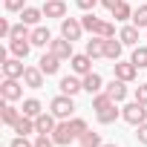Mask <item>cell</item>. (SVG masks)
Wrapping results in <instances>:
<instances>
[{
  "label": "cell",
  "instance_id": "ab89813d",
  "mask_svg": "<svg viewBox=\"0 0 147 147\" xmlns=\"http://www.w3.org/2000/svg\"><path fill=\"white\" fill-rule=\"evenodd\" d=\"M75 3H78V6L84 9V12H92V9H95V6L101 3V0H75Z\"/></svg>",
  "mask_w": 147,
  "mask_h": 147
},
{
  "label": "cell",
  "instance_id": "cb8c5ba5",
  "mask_svg": "<svg viewBox=\"0 0 147 147\" xmlns=\"http://www.w3.org/2000/svg\"><path fill=\"white\" fill-rule=\"evenodd\" d=\"M118 38H121L124 46H138V26H124L118 32Z\"/></svg>",
  "mask_w": 147,
  "mask_h": 147
},
{
  "label": "cell",
  "instance_id": "d590c367",
  "mask_svg": "<svg viewBox=\"0 0 147 147\" xmlns=\"http://www.w3.org/2000/svg\"><path fill=\"white\" fill-rule=\"evenodd\" d=\"M98 35H101V38H115V26H113V23H107V20H101Z\"/></svg>",
  "mask_w": 147,
  "mask_h": 147
},
{
  "label": "cell",
  "instance_id": "52a82bcc",
  "mask_svg": "<svg viewBox=\"0 0 147 147\" xmlns=\"http://www.w3.org/2000/svg\"><path fill=\"white\" fill-rule=\"evenodd\" d=\"M69 63H72V72H75V75H90V72H92V58L84 52V55H72L69 58Z\"/></svg>",
  "mask_w": 147,
  "mask_h": 147
},
{
  "label": "cell",
  "instance_id": "603a6c76",
  "mask_svg": "<svg viewBox=\"0 0 147 147\" xmlns=\"http://www.w3.org/2000/svg\"><path fill=\"white\" fill-rule=\"evenodd\" d=\"M95 115H98V124H113L115 118H121V110H118L115 104H110V107H104V110H95Z\"/></svg>",
  "mask_w": 147,
  "mask_h": 147
},
{
  "label": "cell",
  "instance_id": "ffe728a7",
  "mask_svg": "<svg viewBox=\"0 0 147 147\" xmlns=\"http://www.w3.org/2000/svg\"><path fill=\"white\" fill-rule=\"evenodd\" d=\"M121 49H124L121 38H118V40H115V38H107V43H104V58H110V61H121Z\"/></svg>",
  "mask_w": 147,
  "mask_h": 147
},
{
  "label": "cell",
  "instance_id": "1f68e13d",
  "mask_svg": "<svg viewBox=\"0 0 147 147\" xmlns=\"http://www.w3.org/2000/svg\"><path fill=\"white\" fill-rule=\"evenodd\" d=\"M133 26H138V29H147V6H138V9L133 12Z\"/></svg>",
  "mask_w": 147,
  "mask_h": 147
},
{
  "label": "cell",
  "instance_id": "836d02e7",
  "mask_svg": "<svg viewBox=\"0 0 147 147\" xmlns=\"http://www.w3.org/2000/svg\"><path fill=\"white\" fill-rule=\"evenodd\" d=\"M35 147H55V138H52L49 133H38V138H35Z\"/></svg>",
  "mask_w": 147,
  "mask_h": 147
},
{
  "label": "cell",
  "instance_id": "3957f363",
  "mask_svg": "<svg viewBox=\"0 0 147 147\" xmlns=\"http://www.w3.org/2000/svg\"><path fill=\"white\" fill-rule=\"evenodd\" d=\"M0 95H3V101H18V98H23V87H20V78H3Z\"/></svg>",
  "mask_w": 147,
  "mask_h": 147
},
{
  "label": "cell",
  "instance_id": "2e32d148",
  "mask_svg": "<svg viewBox=\"0 0 147 147\" xmlns=\"http://www.w3.org/2000/svg\"><path fill=\"white\" fill-rule=\"evenodd\" d=\"M104 43H107V38H101V35H92L90 40H87V55L95 61V58H104Z\"/></svg>",
  "mask_w": 147,
  "mask_h": 147
},
{
  "label": "cell",
  "instance_id": "277c9868",
  "mask_svg": "<svg viewBox=\"0 0 147 147\" xmlns=\"http://www.w3.org/2000/svg\"><path fill=\"white\" fill-rule=\"evenodd\" d=\"M52 138H55V144H61V147H66V144H72L78 136L72 133V127H69V121H58V127L52 130Z\"/></svg>",
  "mask_w": 147,
  "mask_h": 147
},
{
  "label": "cell",
  "instance_id": "8d00e7d4",
  "mask_svg": "<svg viewBox=\"0 0 147 147\" xmlns=\"http://www.w3.org/2000/svg\"><path fill=\"white\" fill-rule=\"evenodd\" d=\"M9 147H35V141H29L26 136H18V138H12V144Z\"/></svg>",
  "mask_w": 147,
  "mask_h": 147
},
{
  "label": "cell",
  "instance_id": "484cf974",
  "mask_svg": "<svg viewBox=\"0 0 147 147\" xmlns=\"http://www.w3.org/2000/svg\"><path fill=\"white\" fill-rule=\"evenodd\" d=\"M20 115H23V113H20V110H18L12 101H3V124H9V127H12V124H15Z\"/></svg>",
  "mask_w": 147,
  "mask_h": 147
},
{
  "label": "cell",
  "instance_id": "b9f144b4",
  "mask_svg": "<svg viewBox=\"0 0 147 147\" xmlns=\"http://www.w3.org/2000/svg\"><path fill=\"white\" fill-rule=\"evenodd\" d=\"M118 3H121V0H101V6H107V9H110V12H113V9H115V6H118Z\"/></svg>",
  "mask_w": 147,
  "mask_h": 147
},
{
  "label": "cell",
  "instance_id": "ba28073f",
  "mask_svg": "<svg viewBox=\"0 0 147 147\" xmlns=\"http://www.w3.org/2000/svg\"><path fill=\"white\" fill-rule=\"evenodd\" d=\"M29 90H40L43 87V69L40 66H26V72H23V78H20Z\"/></svg>",
  "mask_w": 147,
  "mask_h": 147
},
{
  "label": "cell",
  "instance_id": "9a60e30c",
  "mask_svg": "<svg viewBox=\"0 0 147 147\" xmlns=\"http://www.w3.org/2000/svg\"><path fill=\"white\" fill-rule=\"evenodd\" d=\"M29 49H32V40H29V38H12V40H9V52H12L15 58H26Z\"/></svg>",
  "mask_w": 147,
  "mask_h": 147
},
{
  "label": "cell",
  "instance_id": "f35d334b",
  "mask_svg": "<svg viewBox=\"0 0 147 147\" xmlns=\"http://www.w3.org/2000/svg\"><path fill=\"white\" fill-rule=\"evenodd\" d=\"M136 101L147 104V84H138V87H136Z\"/></svg>",
  "mask_w": 147,
  "mask_h": 147
},
{
  "label": "cell",
  "instance_id": "6da1fadb",
  "mask_svg": "<svg viewBox=\"0 0 147 147\" xmlns=\"http://www.w3.org/2000/svg\"><path fill=\"white\" fill-rule=\"evenodd\" d=\"M49 113L58 118V121H69L72 118V113H75V101H72V95H55L52 98V104H49Z\"/></svg>",
  "mask_w": 147,
  "mask_h": 147
},
{
  "label": "cell",
  "instance_id": "83f0119b",
  "mask_svg": "<svg viewBox=\"0 0 147 147\" xmlns=\"http://www.w3.org/2000/svg\"><path fill=\"white\" fill-rule=\"evenodd\" d=\"M133 12H136V9H133V6H127L124 0H121V3L113 9V18H115V20H133Z\"/></svg>",
  "mask_w": 147,
  "mask_h": 147
},
{
  "label": "cell",
  "instance_id": "44dd1931",
  "mask_svg": "<svg viewBox=\"0 0 147 147\" xmlns=\"http://www.w3.org/2000/svg\"><path fill=\"white\" fill-rule=\"evenodd\" d=\"M12 130H15L18 136H29V133H38V127H35V118H29V115H20V118L12 124Z\"/></svg>",
  "mask_w": 147,
  "mask_h": 147
},
{
  "label": "cell",
  "instance_id": "e575fe53",
  "mask_svg": "<svg viewBox=\"0 0 147 147\" xmlns=\"http://www.w3.org/2000/svg\"><path fill=\"white\" fill-rule=\"evenodd\" d=\"M6 12H23L26 9V0H3Z\"/></svg>",
  "mask_w": 147,
  "mask_h": 147
},
{
  "label": "cell",
  "instance_id": "f1b7e54d",
  "mask_svg": "<svg viewBox=\"0 0 147 147\" xmlns=\"http://www.w3.org/2000/svg\"><path fill=\"white\" fill-rule=\"evenodd\" d=\"M81 26L87 29V32H92V35H98V26H101V20L92 15V12H87L84 18H81Z\"/></svg>",
  "mask_w": 147,
  "mask_h": 147
},
{
  "label": "cell",
  "instance_id": "4fadbf2b",
  "mask_svg": "<svg viewBox=\"0 0 147 147\" xmlns=\"http://www.w3.org/2000/svg\"><path fill=\"white\" fill-rule=\"evenodd\" d=\"M43 18L63 20L66 18V3H63V0H46V3H43Z\"/></svg>",
  "mask_w": 147,
  "mask_h": 147
},
{
  "label": "cell",
  "instance_id": "ac0fdd59",
  "mask_svg": "<svg viewBox=\"0 0 147 147\" xmlns=\"http://www.w3.org/2000/svg\"><path fill=\"white\" fill-rule=\"evenodd\" d=\"M20 15V23H26V26H38L40 23V18H43V9H35V6H26L23 12H18Z\"/></svg>",
  "mask_w": 147,
  "mask_h": 147
},
{
  "label": "cell",
  "instance_id": "f546056e",
  "mask_svg": "<svg viewBox=\"0 0 147 147\" xmlns=\"http://www.w3.org/2000/svg\"><path fill=\"white\" fill-rule=\"evenodd\" d=\"M138 69H147V46H136L133 49V58H130Z\"/></svg>",
  "mask_w": 147,
  "mask_h": 147
},
{
  "label": "cell",
  "instance_id": "7402d4cb",
  "mask_svg": "<svg viewBox=\"0 0 147 147\" xmlns=\"http://www.w3.org/2000/svg\"><path fill=\"white\" fill-rule=\"evenodd\" d=\"M101 90H104V81H101L98 72H90V75H84V92L95 95V92H101Z\"/></svg>",
  "mask_w": 147,
  "mask_h": 147
},
{
  "label": "cell",
  "instance_id": "d4e9b609",
  "mask_svg": "<svg viewBox=\"0 0 147 147\" xmlns=\"http://www.w3.org/2000/svg\"><path fill=\"white\" fill-rule=\"evenodd\" d=\"M20 113H23V115H29V118H38V115L43 113V104H40L38 98H26V101H23V107H20Z\"/></svg>",
  "mask_w": 147,
  "mask_h": 147
},
{
  "label": "cell",
  "instance_id": "7a4b0ae2",
  "mask_svg": "<svg viewBox=\"0 0 147 147\" xmlns=\"http://www.w3.org/2000/svg\"><path fill=\"white\" fill-rule=\"evenodd\" d=\"M121 118H124L127 124H133V127L144 124V121H147V104H141V101L124 104V107H121Z\"/></svg>",
  "mask_w": 147,
  "mask_h": 147
},
{
  "label": "cell",
  "instance_id": "d6986e66",
  "mask_svg": "<svg viewBox=\"0 0 147 147\" xmlns=\"http://www.w3.org/2000/svg\"><path fill=\"white\" fill-rule=\"evenodd\" d=\"M29 40H32V46H49L52 43V35H49L46 26H35L32 35H29Z\"/></svg>",
  "mask_w": 147,
  "mask_h": 147
},
{
  "label": "cell",
  "instance_id": "60d3db41",
  "mask_svg": "<svg viewBox=\"0 0 147 147\" xmlns=\"http://www.w3.org/2000/svg\"><path fill=\"white\" fill-rule=\"evenodd\" d=\"M136 136H138V141H141V144H147V121H144V124H138V133H136Z\"/></svg>",
  "mask_w": 147,
  "mask_h": 147
},
{
  "label": "cell",
  "instance_id": "d6a6232c",
  "mask_svg": "<svg viewBox=\"0 0 147 147\" xmlns=\"http://www.w3.org/2000/svg\"><path fill=\"white\" fill-rule=\"evenodd\" d=\"M69 127H72V133H75V136L87 133V121H84V118H75V115L69 118Z\"/></svg>",
  "mask_w": 147,
  "mask_h": 147
},
{
  "label": "cell",
  "instance_id": "e0dca14e",
  "mask_svg": "<svg viewBox=\"0 0 147 147\" xmlns=\"http://www.w3.org/2000/svg\"><path fill=\"white\" fill-rule=\"evenodd\" d=\"M35 127H38V133H49V136H52V130L58 127V118H55L52 113H40V115L35 118Z\"/></svg>",
  "mask_w": 147,
  "mask_h": 147
},
{
  "label": "cell",
  "instance_id": "30bf717a",
  "mask_svg": "<svg viewBox=\"0 0 147 147\" xmlns=\"http://www.w3.org/2000/svg\"><path fill=\"white\" fill-rule=\"evenodd\" d=\"M104 92H107V95H110V98L118 104V101H124V98H127V81H121V78H113V81L104 87Z\"/></svg>",
  "mask_w": 147,
  "mask_h": 147
},
{
  "label": "cell",
  "instance_id": "5b68a950",
  "mask_svg": "<svg viewBox=\"0 0 147 147\" xmlns=\"http://www.w3.org/2000/svg\"><path fill=\"white\" fill-rule=\"evenodd\" d=\"M81 32H84L81 20H75V18H63V20H61V35H63L66 40H78Z\"/></svg>",
  "mask_w": 147,
  "mask_h": 147
},
{
  "label": "cell",
  "instance_id": "9c48e42d",
  "mask_svg": "<svg viewBox=\"0 0 147 147\" xmlns=\"http://www.w3.org/2000/svg\"><path fill=\"white\" fill-rule=\"evenodd\" d=\"M49 52H55L61 61H69L72 55H75V52H72V40H66L63 35H61L58 40H52V43H49Z\"/></svg>",
  "mask_w": 147,
  "mask_h": 147
},
{
  "label": "cell",
  "instance_id": "7c38bea8",
  "mask_svg": "<svg viewBox=\"0 0 147 147\" xmlns=\"http://www.w3.org/2000/svg\"><path fill=\"white\" fill-rule=\"evenodd\" d=\"M23 72H26L23 58H6L3 61V75L6 78H23Z\"/></svg>",
  "mask_w": 147,
  "mask_h": 147
},
{
  "label": "cell",
  "instance_id": "74e56055",
  "mask_svg": "<svg viewBox=\"0 0 147 147\" xmlns=\"http://www.w3.org/2000/svg\"><path fill=\"white\" fill-rule=\"evenodd\" d=\"M0 38H6V40L12 38V23H9L6 18H3V20H0Z\"/></svg>",
  "mask_w": 147,
  "mask_h": 147
},
{
  "label": "cell",
  "instance_id": "7bdbcfd3",
  "mask_svg": "<svg viewBox=\"0 0 147 147\" xmlns=\"http://www.w3.org/2000/svg\"><path fill=\"white\" fill-rule=\"evenodd\" d=\"M101 147H118V144H101Z\"/></svg>",
  "mask_w": 147,
  "mask_h": 147
},
{
  "label": "cell",
  "instance_id": "8992f818",
  "mask_svg": "<svg viewBox=\"0 0 147 147\" xmlns=\"http://www.w3.org/2000/svg\"><path fill=\"white\" fill-rule=\"evenodd\" d=\"M113 69H115V78H121V81H127V84L138 75V66H136L133 61H115Z\"/></svg>",
  "mask_w": 147,
  "mask_h": 147
},
{
  "label": "cell",
  "instance_id": "4316f807",
  "mask_svg": "<svg viewBox=\"0 0 147 147\" xmlns=\"http://www.w3.org/2000/svg\"><path fill=\"white\" fill-rule=\"evenodd\" d=\"M78 141H81V147H101V144H104V141H101V136H98V133H92V130L81 133V136H78Z\"/></svg>",
  "mask_w": 147,
  "mask_h": 147
},
{
  "label": "cell",
  "instance_id": "5bb4252c",
  "mask_svg": "<svg viewBox=\"0 0 147 147\" xmlns=\"http://www.w3.org/2000/svg\"><path fill=\"white\" fill-rule=\"evenodd\" d=\"M38 66L43 69V75H55V72L61 69V58H58L55 52H46V55L38 61Z\"/></svg>",
  "mask_w": 147,
  "mask_h": 147
},
{
  "label": "cell",
  "instance_id": "4dcf8cb0",
  "mask_svg": "<svg viewBox=\"0 0 147 147\" xmlns=\"http://www.w3.org/2000/svg\"><path fill=\"white\" fill-rule=\"evenodd\" d=\"M110 104H115V101H113V98H110L104 90L92 95V110H104V107H110Z\"/></svg>",
  "mask_w": 147,
  "mask_h": 147
},
{
  "label": "cell",
  "instance_id": "8fae6325",
  "mask_svg": "<svg viewBox=\"0 0 147 147\" xmlns=\"http://www.w3.org/2000/svg\"><path fill=\"white\" fill-rule=\"evenodd\" d=\"M61 92L63 95H72V98H75L81 90H84V78H75V75H66V78H61Z\"/></svg>",
  "mask_w": 147,
  "mask_h": 147
}]
</instances>
